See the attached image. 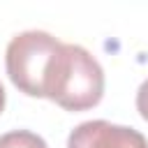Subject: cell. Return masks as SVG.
<instances>
[{
	"label": "cell",
	"mask_w": 148,
	"mask_h": 148,
	"mask_svg": "<svg viewBox=\"0 0 148 148\" xmlns=\"http://www.w3.org/2000/svg\"><path fill=\"white\" fill-rule=\"evenodd\" d=\"M0 148H49L42 136L28 130H14L0 136Z\"/></svg>",
	"instance_id": "4"
},
{
	"label": "cell",
	"mask_w": 148,
	"mask_h": 148,
	"mask_svg": "<svg viewBox=\"0 0 148 148\" xmlns=\"http://www.w3.org/2000/svg\"><path fill=\"white\" fill-rule=\"evenodd\" d=\"M67 148H148V141L134 127L109 120H86L72 130Z\"/></svg>",
	"instance_id": "3"
},
{
	"label": "cell",
	"mask_w": 148,
	"mask_h": 148,
	"mask_svg": "<svg viewBox=\"0 0 148 148\" xmlns=\"http://www.w3.org/2000/svg\"><path fill=\"white\" fill-rule=\"evenodd\" d=\"M104 95V69L79 44H62L49 79L46 97L67 111L92 109Z\"/></svg>",
	"instance_id": "1"
},
{
	"label": "cell",
	"mask_w": 148,
	"mask_h": 148,
	"mask_svg": "<svg viewBox=\"0 0 148 148\" xmlns=\"http://www.w3.org/2000/svg\"><path fill=\"white\" fill-rule=\"evenodd\" d=\"M136 109H139L141 118L148 120V79H146V81L139 86V90H136Z\"/></svg>",
	"instance_id": "5"
},
{
	"label": "cell",
	"mask_w": 148,
	"mask_h": 148,
	"mask_svg": "<svg viewBox=\"0 0 148 148\" xmlns=\"http://www.w3.org/2000/svg\"><path fill=\"white\" fill-rule=\"evenodd\" d=\"M60 51L62 42L44 30L18 32L16 37H12L5 53V65L12 83L30 97H46L49 79Z\"/></svg>",
	"instance_id": "2"
},
{
	"label": "cell",
	"mask_w": 148,
	"mask_h": 148,
	"mask_svg": "<svg viewBox=\"0 0 148 148\" xmlns=\"http://www.w3.org/2000/svg\"><path fill=\"white\" fill-rule=\"evenodd\" d=\"M2 109H5V88L0 83V113H2Z\"/></svg>",
	"instance_id": "6"
}]
</instances>
